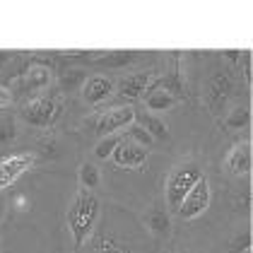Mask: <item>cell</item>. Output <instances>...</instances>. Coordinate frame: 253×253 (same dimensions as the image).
Wrapping results in <instances>:
<instances>
[{"mask_svg":"<svg viewBox=\"0 0 253 253\" xmlns=\"http://www.w3.org/2000/svg\"><path fill=\"white\" fill-rule=\"evenodd\" d=\"M210 208V186L205 181V176L193 186V191L183 198V203L178 205V217L181 219H195Z\"/></svg>","mask_w":253,"mask_h":253,"instance_id":"cell-4","label":"cell"},{"mask_svg":"<svg viewBox=\"0 0 253 253\" xmlns=\"http://www.w3.org/2000/svg\"><path fill=\"white\" fill-rule=\"evenodd\" d=\"M150 229L155 234H167L169 232V214L164 210H152L150 212Z\"/></svg>","mask_w":253,"mask_h":253,"instance_id":"cell-18","label":"cell"},{"mask_svg":"<svg viewBox=\"0 0 253 253\" xmlns=\"http://www.w3.org/2000/svg\"><path fill=\"white\" fill-rule=\"evenodd\" d=\"M99 210H101V203L92 191H80L75 203L70 205L68 210V224H70V232L75 239V249L82 246L87 241V236L92 234L94 224H97Z\"/></svg>","mask_w":253,"mask_h":253,"instance_id":"cell-1","label":"cell"},{"mask_svg":"<svg viewBox=\"0 0 253 253\" xmlns=\"http://www.w3.org/2000/svg\"><path fill=\"white\" fill-rule=\"evenodd\" d=\"M150 80H152L150 73H135V75L123 78L118 82V94H121V99H126V101L140 99L145 94V89L150 87Z\"/></svg>","mask_w":253,"mask_h":253,"instance_id":"cell-8","label":"cell"},{"mask_svg":"<svg viewBox=\"0 0 253 253\" xmlns=\"http://www.w3.org/2000/svg\"><path fill=\"white\" fill-rule=\"evenodd\" d=\"M210 80H212V92L222 94V97H229V92L234 89V84H232V78H229V75H227L224 70L214 73Z\"/></svg>","mask_w":253,"mask_h":253,"instance_id":"cell-17","label":"cell"},{"mask_svg":"<svg viewBox=\"0 0 253 253\" xmlns=\"http://www.w3.org/2000/svg\"><path fill=\"white\" fill-rule=\"evenodd\" d=\"M114 92V82L106 78V75H92V78L84 80L82 84V99L87 104H99Z\"/></svg>","mask_w":253,"mask_h":253,"instance_id":"cell-7","label":"cell"},{"mask_svg":"<svg viewBox=\"0 0 253 253\" xmlns=\"http://www.w3.org/2000/svg\"><path fill=\"white\" fill-rule=\"evenodd\" d=\"M80 181H82V186H84V191H97L99 183H101V174H99V169L94 164H82L80 167Z\"/></svg>","mask_w":253,"mask_h":253,"instance_id":"cell-13","label":"cell"},{"mask_svg":"<svg viewBox=\"0 0 253 253\" xmlns=\"http://www.w3.org/2000/svg\"><path fill=\"white\" fill-rule=\"evenodd\" d=\"M133 58H135L133 51H116V53H106V56H101L97 63L99 65H106V68H123V65H128Z\"/></svg>","mask_w":253,"mask_h":253,"instance_id":"cell-15","label":"cell"},{"mask_svg":"<svg viewBox=\"0 0 253 253\" xmlns=\"http://www.w3.org/2000/svg\"><path fill=\"white\" fill-rule=\"evenodd\" d=\"M145 104H147V111L152 114V111H169V109H174L176 106V97L174 94H169V92H164V89H152L147 99H145Z\"/></svg>","mask_w":253,"mask_h":253,"instance_id":"cell-11","label":"cell"},{"mask_svg":"<svg viewBox=\"0 0 253 253\" xmlns=\"http://www.w3.org/2000/svg\"><path fill=\"white\" fill-rule=\"evenodd\" d=\"M111 159H116L118 167L140 169V167L145 164V159H147V152H145L140 145L130 142V140H121V145L116 147V152L111 155Z\"/></svg>","mask_w":253,"mask_h":253,"instance_id":"cell-6","label":"cell"},{"mask_svg":"<svg viewBox=\"0 0 253 253\" xmlns=\"http://www.w3.org/2000/svg\"><path fill=\"white\" fill-rule=\"evenodd\" d=\"M126 137H130V142H135V145H152L155 140L147 135V130L145 128H140V126H128V133H126Z\"/></svg>","mask_w":253,"mask_h":253,"instance_id":"cell-21","label":"cell"},{"mask_svg":"<svg viewBox=\"0 0 253 253\" xmlns=\"http://www.w3.org/2000/svg\"><path fill=\"white\" fill-rule=\"evenodd\" d=\"M7 60H10V53H7V51H0V68H2Z\"/></svg>","mask_w":253,"mask_h":253,"instance_id":"cell-27","label":"cell"},{"mask_svg":"<svg viewBox=\"0 0 253 253\" xmlns=\"http://www.w3.org/2000/svg\"><path fill=\"white\" fill-rule=\"evenodd\" d=\"M15 140V118L0 121V145H10Z\"/></svg>","mask_w":253,"mask_h":253,"instance_id":"cell-22","label":"cell"},{"mask_svg":"<svg viewBox=\"0 0 253 253\" xmlns=\"http://www.w3.org/2000/svg\"><path fill=\"white\" fill-rule=\"evenodd\" d=\"M253 246V234L251 232H241L236 234L229 244V253H246Z\"/></svg>","mask_w":253,"mask_h":253,"instance_id":"cell-20","label":"cell"},{"mask_svg":"<svg viewBox=\"0 0 253 253\" xmlns=\"http://www.w3.org/2000/svg\"><path fill=\"white\" fill-rule=\"evenodd\" d=\"M63 114V99L58 92H48L43 97L29 101L24 109H22V118L29 123V126H37V128H46V126H53Z\"/></svg>","mask_w":253,"mask_h":253,"instance_id":"cell-2","label":"cell"},{"mask_svg":"<svg viewBox=\"0 0 253 253\" xmlns=\"http://www.w3.org/2000/svg\"><path fill=\"white\" fill-rule=\"evenodd\" d=\"M251 167H253L251 145H249V142H239L232 152H229V157H227V169L236 176H244L251 171Z\"/></svg>","mask_w":253,"mask_h":253,"instance_id":"cell-9","label":"cell"},{"mask_svg":"<svg viewBox=\"0 0 253 253\" xmlns=\"http://www.w3.org/2000/svg\"><path fill=\"white\" fill-rule=\"evenodd\" d=\"M84 80H87V73H84V70H70V73H65V75H63L60 87H63L65 92H73L75 87L84 84Z\"/></svg>","mask_w":253,"mask_h":253,"instance_id":"cell-19","label":"cell"},{"mask_svg":"<svg viewBox=\"0 0 253 253\" xmlns=\"http://www.w3.org/2000/svg\"><path fill=\"white\" fill-rule=\"evenodd\" d=\"M10 104H12V92L5 84H0V109H7Z\"/></svg>","mask_w":253,"mask_h":253,"instance_id":"cell-24","label":"cell"},{"mask_svg":"<svg viewBox=\"0 0 253 253\" xmlns=\"http://www.w3.org/2000/svg\"><path fill=\"white\" fill-rule=\"evenodd\" d=\"M222 56H224V58H229L232 63H239V58H241L244 53H241L239 48H232V51H222Z\"/></svg>","mask_w":253,"mask_h":253,"instance_id":"cell-26","label":"cell"},{"mask_svg":"<svg viewBox=\"0 0 253 253\" xmlns=\"http://www.w3.org/2000/svg\"><path fill=\"white\" fill-rule=\"evenodd\" d=\"M135 121L140 128L147 130V135L152 137V140H169V128H167V126L162 123V118H157L155 114L140 111V114H135Z\"/></svg>","mask_w":253,"mask_h":253,"instance_id":"cell-10","label":"cell"},{"mask_svg":"<svg viewBox=\"0 0 253 253\" xmlns=\"http://www.w3.org/2000/svg\"><path fill=\"white\" fill-rule=\"evenodd\" d=\"M203 178V171L198 164H183L176 171H171L169 183H167V203L171 210H178V205L183 203V198L193 191V186Z\"/></svg>","mask_w":253,"mask_h":253,"instance_id":"cell-3","label":"cell"},{"mask_svg":"<svg viewBox=\"0 0 253 253\" xmlns=\"http://www.w3.org/2000/svg\"><path fill=\"white\" fill-rule=\"evenodd\" d=\"M249 123H251V111H249L246 106H236L232 114L227 116V128H232V130L246 128Z\"/></svg>","mask_w":253,"mask_h":253,"instance_id":"cell-16","label":"cell"},{"mask_svg":"<svg viewBox=\"0 0 253 253\" xmlns=\"http://www.w3.org/2000/svg\"><path fill=\"white\" fill-rule=\"evenodd\" d=\"M135 109L133 106H118L114 111H109V114H104L101 121H99L97 126V133L99 135H116L121 128H128L133 121H135Z\"/></svg>","mask_w":253,"mask_h":253,"instance_id":"cell-5","label":"cell"},{"mask_svg":"<svg viewBox=\"0 0 253 253\" xmlns=\"http://www.w3.org/2000/svg\"><path fill=\"white\" fill-rule=\"evenodd\" d=\"M224 104H227V97H222V94H217V92L210 89V94H208V109H210L212 114H219Z\"/></svg>","mask_w":253,"mask_h":253,"instance_id":"cell-23","label":"cell"},{"mask_svg":"<svg viewBox=\"0 0 253 253\" xmlns=\"http://www.w3.org/2000/svg\"><path fill=\"white\" fill-rule=\"evenodd\" d=\"M51 82V70L46 65H32L27 73V84L29 89H43Z\"/></svg>","mask_w":253,"mask_h":253,"instance_id":"cell-12","label":"cell"},{"mask_svg":"<svg viewBox=\"0 0 253 253\" xmlns=\"http://www.w3.org/2000/svg\"><path fill=\"white\" fill-rule=\"evenodd\" d=\"M121 140H123V137L118 135V133L116 135L101 137L97 142V147H94V157H97V159H111V155L116 152V147L121 145Z\"/></svg>","mask_w":253,"mask_h":253,"instance_id":"cell-14","label":"cell"},{"mask_svg":"<svg viewBox=\"0 0 253 253\" xmlns=\"http://www.w3.org/2000/svg\"><path fill=\"white\" fill-rule=\"evenodd\" d=\"M244 75H246V82L251 84V80H253V68H251V56H249V53L244 56Z\"/></svg>","mask_w":253,"mask_h":253,"instance_id":"cell-25","label":"cell"}]
</instances>
